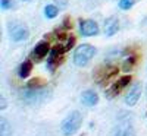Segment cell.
<instances>
[{
  "mask_svg": "<svg viewBox=\"0 0 147 136\" xmlns=\"http://www.w3.org/2000/svg\"><path fill=\"white\" fill-rule=\"evenodd\" d=\"M97 50L96 47L91 44H81L80 47H77L75 53H74V65L78 67H84L87 66L90 61L93 60V57L96 56Z\"/></svg>",
  "mask_w": 147,
  "mask_h": 136,
  "instance_id": "1",
  "label": "cell"
},
{
  "mask_svg": "<svg viewBox=\"0 0 147 136\" xmlns=\"http://www.w3.org/2000/svg\"><path fill=\"white\" fill-rule=\"evenodd\" d=\"M81 123H82L81 113L80 111H72L63 119L62 125H60V130L65 136H72L78 132V129L81 127Z\"/></svg>",
  "mask_w": 147,
  "mask_h": 136,
  "instance_id": "2",
  "label": "cell"
},
{
  "mask_svg": "<svg viewBox=\"0 0 147 136\" xmlns=\"http://www.w3.org/2000/svg\"><path fill=\"white\" fill-rule=\"evenodd\" d=\"M7 32H9V37L13 41H24L28 38V28L24 25L22 22L19 21H10L7 23Z\"/></svg>",
  "mask_w": 147,
  "mask_h": 136,
  "instance_id": "3",
  "label": "cell"
},
{
  "mask_svg": "<svg viewBox=\"0 0 147 136\" xmlns=\"http://www.w3.org/2000/svg\"><path fill=\"white\" fill-rule=\"evenodd\" d=\"M66 53L65 47L63 45H56L50 50V56H49V60H47V69L50 72H55L59 65L63 61V54Z\"/></svg>",
  "mask_w": 147,
  "mask_h": 136,
  "instance_id": "4",
  "label": "cell"
},
{
  "mask_svg": "<svg viewBox=\"0 0 147 136\" xmlns=\"http://www.w3.org/2000/svg\"><path fill=\"white\" fill-rule=\"evenodd\" d=\"M129 82H131V76H122V78H119V79L106 91V98H107V100H112V98H115L122 89L125 88V86L129 85Z\"/></svg>",
  "mask_w": 147,
  "mask_h": 136,
  "instance_id": "5",
  "label": "cell"
},
{
  "mask_svg": "<svg viewBox=\"0 0 147 136\" xmlns=\"http://www.w3.org/2000/svg\"><path fill=\"white\" fill-rule=\"evenodd\" d=\"M80 32L84 37H94L99 34V25L93 19H81L80 21Z\"/></svg>",
  "mask_w": 147,
  "mask_h": 136,
  "instance_id": "6",
  "label": "cell"
},
{
  "mask_svg": "<svg viewBox=\"0 0 147 136\" xmlns=\"http://www.w3.org/2000/svg\"><path fill=\"white\" fill-rule=\"evenodd\" d=\"M118 67L115 66H106V67H100L99 70L96 72V82H100V83H105V81H109L112 79L113 76L118 75Z\"/></svg>",
  "mask_w": 147,
  "mask_h": 136,
  "instance_id": "7",
  "label": "cell"
},
{
  "mask_svg": "<svg viewBox=\"0 0 147 136\" xmlns=\"http://www.w3.org/2000/svg\"><path fill=\"white\" fill-rule=\"evenodd\" d=\"M141 91H143V85L140 82L137 83H134L132 85V88L129 89V92L125 95V104L128 107H132V105H136L140 100V97H141Z\"/></svg>",
  "mask_w": 147,
  "mask_h": 136,
  "instance_id": "8",
  "label": "cell"
},
{
  "mask_svg": "<svg viewBox=\"0 0 147 136\" xmlns=\"http://www.w3.org/2000/svg\"><path fill=\"white\" fill-rule=\"evenodd\" d=\"M105 35L106 37H112L119 31V21L116 16H110L105 21V27H103Z\"/></svg>",
  "mask_w": 147,
  "mask_h": 136,
  "instance_id": "9",
  "label": "cell"
},
{
  "mask_svg": "<svg viewBox=\"0 0 147 136\" xmlns=\"http://www.w3.org/2000/svg\"><path fill=\"white\" fill-rule=\"evenodd\" d=\"M50 45H49V43H46V41H41V43H38L35 47H34V50H32V57L35 59V60H43L49 53H50Z\"/></svg>",
  "mask_w": 147,
  "mask_h": 136,
  "instance_id": "10",
  "label": "cell"
},
{
  "mask_svg": "<svg viewBox=\"0 0 147 136\" xmlns=\"http://www.w3.org/2000/svg\"><path fill=\"white\" fill-rule=\"evenodd\" d=\"M47 92H44L43 88L40 89H28L27 92H24V98L30 103H37V101H41L44 98H47Z\"/></svg>",
  "mask_w": 147,
  "mask_h": 136,
  "instance_id": "11",
  "label": "cell"
},
{
  "mask_svg": "<svg viewBox=\"0 0 147 136\" xmlns=\"http://www.w3.org/2000/svg\"><path fill=\"white\" fill-rule=\"evenodd\" d=\"M81 101L87 107H94L97 103H99V95H97V92L93 91V89H87V91H84L81 94Z\"/></svg>",
  "mask_w": 147,
  "mask_h": 136,
  "instance_id": "12",
  "label": "cell"
},
{
  "mask_svg": "<svg viewBox=\"0 0 147 136\" xmlns=\"http://www.w3.org/2000/svg\"><path fill=\"white\" fill-rule=\"evenodd\" d=\"M115 136H136V130H134L131 121H121V125L115 130Z\"/></svg>",
  "mask_w": 147,
  "mask_h": 136,
  "instance_id": "13",
  "label": "cell"
},
{
  "mask_svg": "<svg viewBox=\"0 0 147 136\" xmlns=\"http://www.w3.org/2000/svg\"><path fill=\"white\" fill-rule=\"evenodd\" d=\"M31 72H32V63H31V60H25V61H22L21 66H19V70H18L19 78L27 79V78L31 75Z\"/></svg>",
  "mask_w": 147,
  "mask_h": 136,
  "instance_id": "14",
  "label": "cell"
},
{
  "mask_svg": "<svg viewBox=\"0 0 147 136\" xmlns=\"http://www.w3.org/2000/svg\"><path fill=\"white\" fill-rule=\"evenodd\" d=\"M12 135V126L6 119H2L0 121V136H10Z\"/></svg>",
  "mask_w": 147,
  "mask_h": 136,
  "instance_id": "15",
  "label": "cell"
},
{
  "mask_svg": "<svg viewBox=\"0 0 147 136\" xmlns=\"http://www.w3.org/2000/svg\"><path fill=\"white\" fill-rule=\"evenodd\" d=\"M57 13H59V9H57L55 5H47V6L44 7V16H46L47 19H53V18H56Z\"/></svg>",
  "mask_w": 147,
  "mask_h": 136,
  "instance_id": "16",
  "label": "cell"
},
{
  "mask_svg": "<svg viewBox=\"0 0 147 136\" xmlns=\"http://www.w3.org/2000/svg\"><path fill=\"white\" fill-rule=\"evenodd\" d=\"M136 63H137V56L131 54V56H128V57L125 59L124 65H122V69H124L125 72H129L134 66H136Z\"/></svg>",
  "mask_w": 147,
  "mask_h": 136,
  "instance_id": "17",
  "label": "cell"
},
{
  "mask_svg": "<svg viewBox=\"0 0 147 136\" xmlns=\"http://www.w3.org/2000/svg\"><path fill=\"white\" fill-rule=\"evenodd\" d=\"M44 81L43 79H40V78H34V79H31V81H28V83H27V88L28 89H40V88H44Z\"/></svg>",
  "mask_w": 147,
  "mask_h": 136,
  "instance_id": "18",
  "label": "cell"
},
{
  "mask_svg": "<svg viewBox=\"0 0 147 136\" xmlns=\"http://www.w3.org/2000/svg\"><path fill=\"white\" fill-rule=\"evenodd\" d=\"M134 5H136V0H119V7L122 10H129Z\"/></svg>",
  "mask_w": 147,
  "mask_h": 136,
  "instance_id": "19",
  "label": "cell"
},
{
  "mask_svg": "<svg viewBox=\"0 0 147 136\" xmlns=\"http://www.w3.org/2000/svg\"><path fill=\"white\" fill-rule=\"evenodd\" d=\"M15 6V2L13 0H0V7L3 10H9Z\"/></svg>",
  "mask_w": 147,
  "mask_h": 136,
  "instance_id": "20",
  "label": "cell"
},
{
  "mask_svg": "<svg viewBox=\"0 0 147 136\" xmlns=\"http://www.w3.org/2000/svg\"><path fill=\"white\" fill-rule=\"evenodd\" d=\"M74 44H75V37H72V35H69L68 38H66V43H65V50L68 51V50H71V48L74 47Z\"/></svg>",
  "mask_w": 147,
  "mask_h": 136,
  "instance_id": "21",
  "label": "cell"
},
{
  "mask_svg": "<svg viewBox=\"0 0 147 136\" xmlns=\"http://www.w3.org/2000/svg\"><path fill=\"white\" fill-rule=\"evenodd\" d=\"M5 107H6V100H5L3 97H2V110H3Z\"/></svg>",
  "mask_w": 147,
  "mask_h": 136,
  "instance_id": "22",
  "label": "cell"
},
{
  "mask_svg": "<svg viewBox=\"0 0 147 136\" xmlns=\"http://www.w3.org/2000/svg\"><path fill=\"white\" fill-rule=\"evenodd\" d=\"M146 95H147V85H146Z\"/></svg>",
  "mask_w": 147,
  "mask_h": 136,
  "instance_id": "23",
  "label": "cell"
},
{
  "mask_svg": "<svg viewBox=\"0 0 147 136\" xmlns=\"http://www.w3.org/2000/svg\"><path fill=\"white\" fill-rule=\"evenodd\" d=\"M25 2H30V0H25Z\"/></svg>",
  "mask_w": 147,
  "mask_h": 136,
  "instance_id": "24",
  "label": "cell"
}]
</instances>
